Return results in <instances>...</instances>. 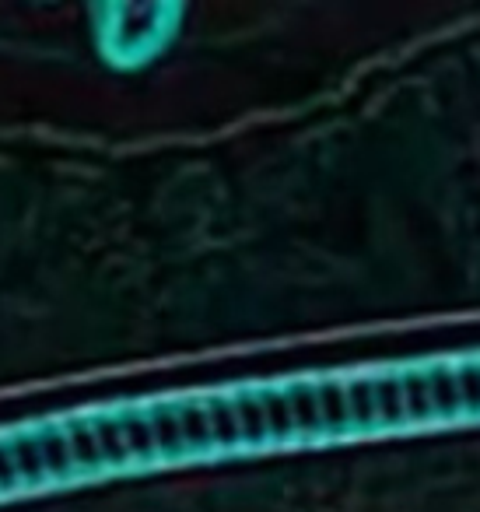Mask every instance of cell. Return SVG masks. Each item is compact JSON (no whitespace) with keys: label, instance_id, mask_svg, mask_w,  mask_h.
Segmentation results:
<instances>
[]
</instances>
